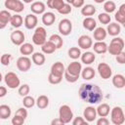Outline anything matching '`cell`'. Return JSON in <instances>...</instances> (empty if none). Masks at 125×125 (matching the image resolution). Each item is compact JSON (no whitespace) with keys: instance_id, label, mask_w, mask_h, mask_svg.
<instances>
[{"instance_id":"obj_46","label":"cell","mask_w":125,"mask_h":125,"mask_svg":"<svg viewBox=\"0 0 125 125\" xmlns=\"http://www.w3.org/2000/svg\"><path fill=\"white\" fill-rule=\"evenodd\" d=\"M64 78H65V80L67 81V82H69V83H74V82H76L77 80H78V78H79V76H73V75H71V74H69L68 72H66L65 70H64Z\"/></svg>"},{"instance_id":"obj_48","label":"cell","mask_w":125,"mask_h":125,"mask_svg":"<svg viewBox=\"0 0 125 125\" xmlns=\"http://www.w3.org/2000/svg\"><path fill=\"white\" fill-rule=\"evenodd\" d=\"M114 19L117 21V22H119V23H121V24H125V16L121 15L118 11L115 13V15H114Z\"/></svg>"},{"instance_id":"obj_26","label":"cell","mask_w":125,"mask_h":125,"mask_svg":"<svg viewBox=\"0 0 125 125\" xmlns=\"http://www.w3.org/2000/svg\"><path fill=\"white\" fill-rule=\"evenodd\" d=\"M81 62L85 64H91L95 62L96 56L92 52H85L84 54H81Z\"/></svg>"},{"instance_id":"obj_16","label":"cell","mask_w":125,"mask_h":125,"mask_svg":"<svg viewBox=\"0 0 125 125\" xmlns=\"http://www.w3.org/2000/svg\"><path fill=\"white\" fill-rule=\"evenodd\" d=\"M64 70H65L64 65L61 62H57L53 63L52 66H51V73H53L57 76H62V74H63Z\"/></svg>"},{"instance_id":"obj_50","label":"cell","mask_w":125,"mask_h":125,"mask_svg":"<svg viewBox=\"0 0 125 125\" xmlns=\"http://www.w3.org/2000/svg\"><path fill=\"white\" fill-rule=\"evenodd\" d=\"M115 57H116V61L118 63H120V64L125 63V53L123 51L121 53H119L118 55H116Z\"/></svg>"},{"instance_id":"obj_49","label":"cell","mask_w":125,"mask_h":125,"mask_svg":"<svg viewBox=\"0 0 125 125\" xmlns=\"http://www.w3.org/2000/svg\"><path fill=\"white\" fill-rule=\"evenodd\" d=\"M16 115H20V116H21V117H23L24 119L27 117V110L25 109V107H20L17 111H16V113H15Z\"/></svg>"},{"instance_id":"obj_5","label":"cell","mask_w":125,"mask_h":125,"mask_svg":"<svg viewBox=\"0 0 125 125\" xmlns=\"http://www.w3.org/2000/svg\"><path fill=\"white\" fill-rule=\"evenodd\" d=\"M4 80H5V83L6 85L8 86V88L10 89H16L20 86L21 84V80L20 78L18 77V75L15 73V72H8L6 73L5 77H4Z\"/></svg>"},{"instance_id":"obj_29","label":"cell","mask_w":125,"mask_h":125,"mask_svg":"<svg viewBox=\"0 0 125 125\" xmlns=\"http://www.w3.org/2000/svg\"><path fill=\"white\" fill-rule=\"evenodd\" d=\"M33 51H34V47L30 43H22L21 45V47H20V52L23 56L31 55L33 53Z\"/></svg>"},{"instance_id":"obj_25","label":"cell","mask_w":125,"mask_h":125,"mask_svg":"<svg viewBox=\"0 0 125 125\" xmlns=\"http://www.w3.org/2000/svg\"><path fill=\"white\" fill-rule=\"evenodd\" d=\"M41 50L43 52V54H46V55H50V54H53L57 48L55 46V44L53 42H51L50 40L46 41L42 46H41Z\"/></svg>"},{"instance_id":"obj_34","label":"cell","mask_w":125,"mask_h":125,"mask_svg":"<svg viewBox=\"0 0 125 125\" xmlns=\"http://www.w3.org/2000/svg\"><path fill=\"white\" fill-rule=\"evenodd\" d=\"M46 37L47 36H44V35H41V34H39V33H36V32H34V34H33V36H32V42L35 44V45H37V46H42L47 40H46Z\"/></svg>"},{"instance_id":"obj_17","label":"cell","mask_w":125,"mask_h":125,"mask_svg":"<svg viewBox=\"0 0 125 125\" xmlns=\"http://www.w3.org/2000/svg\"><path fill=\"white\" fill-rule=\"evenodd\" d=\"M121 31V26L117 22H109L106 28V33L111 36H117Z\"/></svg>"},{"instance_id":"obj_9","label":"cell","mask_w":125,"mask_h":125,"mask_svg":"<svg viewBox=\"0 0 125 125\" xmlns=\"http://www.w3.org/2000/svg\"><path fill=\"white\" fill-rule=\"evenodd\" d=\"M98 72L103 79H108L112 75L111 67L105 62H101L98 64Z\"/></svg>"},{"instance_id":"obj_18","label":"cell","mask_w":125,"mask_h":125,"mask_svg":"<svg viewBox=\"0 0 125 125\" xmlns=\"http://www.w3.org/2000/svg\"><path fill=\"white\" fill-rule=\"evenodd\" d=\"M56 21V16L54 13L52 12H46V13H43V16H42V22L44 23V25H47V26H50L52 25Z\"/></svg>"},{"instance_id":"obj_57","label":"cell","mask_w":125,"mask_h":125,"mask_svg":"<svg viewBox=\"0 0 125 125\" xmlns=\"http://www.w3.org/2000/svg\"><path fill=\"white\" fill-rule=\"evenodd\" d=\"M96 3H98V4H101V3H103V2H104L105 0H94Z\"/></svg>"},{"instance_id":"obj_47","label":"cell","mask_w":125,"mask_h":125,"mask_svg":"<svg viewBox=\"0 0 125 125\" xmlns=\"http://www.w3.org/2000/svg\"><path fill=\"white\" fill-rule=\"evenodd\" d=\"M87 121L84 119V117H81V116H77L75 117L73 120H72V124L73 125H87Z\"/></svg>"},{"instance_id":"obj_54","label":"cell","mask_w":125,"mask_h":125,"mask_svg":"<svg viewBox=\"0 0 125 125\" xmlns=\"http://www.w3.org/2000/svg\"><path fill=\"white\" fill-rule=\"evenodd\" d=\"M51 124L52 125H61V124H63L62 121H61V119L58 117V118H55V119H53L52 121H51Z\"/></svg>"},{"instance_id":"obj_12","label":"cell","mask_w":125,"mask_h":125,"mask_svg":"<svg viewBox=\"0 0 125 125\" xmlns=\"http://www.w3.org/2000/svg\"><path fill=\"white\" fill-rule=\"evenodd\" d=\"M78 46L81 49L88 50L93 46V40L89 35H81L78 38Z\"/></svg>"},{"instance_id":"obj_38","label":"cell","mask_w":125,"mask_h":125,"mask_svg":"<svg viewBox=\"0 0 125 125\" xmlns=\"http://www.w3.org/2000/svg\"><path fill=\"white\" fill-rule=\"evenodd\" d=\"M22 104L25 108H30L32 107L34 104H35V100L33 97L31 96H24L23 97V100H22Z\"/></svg>"},{"instance_id":"obj_20","label":"cell","mask_w":125,"mask_h":125,"mask_svg":"<svg viewBox=\"0 0 125 125\" xmlns=\"http://www.w3.org/2000/svg\"><path fill=\"white\" fill-rule=\"evenodd\" d=\"M106 30L103 27H96L94 29V33H93V36H94V39L96 41H104L106 37Z\"/></svg>"},{"instance_id":"obj_37","label":"cell","mask_w":125,"mask_h":125,"mask_svg":"<svg viewBox=\"0 0 125 125\" xmlns=\"http://www.w3.org/2000/svg\"><path fill=\"white\" fill-rule=\"evenodd\" d=\"M116 9V5L113 1L109 0V1H105L104 4V10L105 13L107 14H110V13H113Z\"/></svg>"},{"instance_id":"obj_2","label":"cell","mask_w":125,"mask_h":125,"mask_svg":"<svg viewBox=\"0 0 125 125\" xmlns=\"http://www.w3.org/2000/svg\"><path fill=\"white\" fill-rule=\"evenodd\" d=\"M124 40L121 37H115L113 39H111L109 46L107 47V51L109 52L110 55L116 56L119 53H121L124 49Z\"/></svg>"},{"instance_id":"obj_55","label":"cell","mask_w":125,"mask_h":125,"mask_svg":"<svg viewBox=\"0 0 125 125\" xmlns=\"http://www.w3.org/2000/svg\"><path fill=\"white\" fill-rule=\"evenodd\" d=\"M118 12H119L121 15L125 16V4H122V5L119 7V10H118Z\"/></svg>"},{"instance_id":"obj_60","label":"cell","mask_w":125,"mask_h":125,"mask_svg":"<svg viewBox=\"0 0 125 125\" xmlns=\"http://www.w3.org/2000/svg\"><path fill=\"white\" fill-rule=\"evenodd\" d=\"M2 79H3V76H2V74H1V72H0V82L2 81Z\"/></svg>"},{"instance_id":"obj_45","label":"cell","mask_w":125,"mask_h":125,"mask_svg":"<svg viewBox=\"0 0 125 125\" xmlns=\"http://www.w3.org/2000/svg\"><path fill=\"white\" fill-rule=\"evenodd\" d=\"M24 120H25V119H24L23 117L15 114V116L12 118V124H13V125H21V124H23Z\"/></svg>"},{"instance_id":"obj_40","label":"cell","mask_w":125,"mask_h":125,"mask_svg":"<svg viewBox=\"0 0 125 125\" xmlns=\"http://www.w3.org/2000/svg\"><path fill=\"white\" fill-rule=\"evenodd\" d=\"M11 18H12V15H11L8 11H6V10L0 11V21H1L2 22H4V23L7 24L8 22H10Z\"/></svg>"},{"instance_id":"obj_21","label":"cell","mask_w":125,"mask_h":125,"mask_svg":"<svg viewBox=\"0 0 125 125\" xmlns=\"http://www.w3.org/2000/svg\"><path fill=\"white\" fill-rule=\"evenodd\" d=\"M112 84L117 89H122L125 86V77L122 74H115L112 77Z\"/></svg>"},{"instance_id":"obj_30","label":"cell","mask_w":125,"mask_h":125,"mask_svg":"<svg viewBox=\"0 0 125 125\" xmlns=\"http://www.w3.org/2000/svg\"><path fill=\"white\" fill-rule=\"evenodd\" d=\"M36 104L40 109H44L49 105V98L45 95H41L36 100Z\"/></svg>"},{"instance_id":"obj_59","label":"cell","mask_w":125,"mask_h":125,"mask_svg":"<svg viewBox=\"0 0 125 125\" xmlns=\"http://www.w3.org/2000/svg\"><path fill=\"white\" fill-rule=\"evenodd\" d=\"M66 1V3H68V4H72V2H73V0H65Z\"/></svg>"},{"instance_id":"obj_22","label":"cell","mask_w":125,"mask_h":125,"mask_svg":"<svg viewBox=\"0 0 125 125\" xmlns=\"http://www.w3.org/2000/svg\"><path fill=\"white\" fill-rule=\"evenodd\" d=\"M94 49V52L97 54H104L107 52V45L104 41H97L94 46H92Z\"/></svg>"},{"instance_id":"obj_19","label":"cell","mask_w":125,"mask_h":125,"mask_svg":"<svg viewBox=\"0 0 125 125\" xmlns=\"http://www.w3.org/2000/svg\"><path fill=\"white\" fill-rule=\"evenodd\" d=\"M83 27L87 30H90V31H93L96 27H97V22L95 21V19L91 18V17H86L84 20H83Z\"/></svg>"},{"instance_id":"obj_3","label":"cell","mask_w":125,"mask_h":125,"mask_svg":"<svg viewBox=\"0 0 125 125\" xmlns=\"http://www.w3.org/2000/svg\"><path fill=\"white\" fill-rule=\"evenodd\" d=\"M110 120L114 125H121L125 121V116L122 107L114 106L110 109Z\"/></svg>"},{"instance_id":"obj_23","label":"cell","mask_w":125,"mask_h":125,"mask_svg":"<svg viewBox=\"0 0 125 125\" xmlns=\"http://www.w3.org/2000/svg\"><path fill=\"white\" fill-rule=\"evenodd\" d=\"M80 74H81V76H82L83 79H85V80H91V79H93L95 77L96 71H95V69L93 67L87 66V67H85L84 69L81 70V73Z\"/></svg>"},{"instance_id":"obj_28","label":"cell","mask_w":125,"mask_h":125,"mask_svg":"<svg viewBox=\"0 0 125 125\" xmlns=\"http://www.w3.org/2000/svg\"><path fill=\"white\" fill-rule=\"evenodd\" d=\"M96 13V8L94 5L92 4H86V5H83L82 8H81V14L85 17H90V16H93L94 14Z\"/></svg>"},{"instance_id":"obj_24","label":"cell","mask_w":125,"mask_h":125,"mask_svg":"<svg viewBox=\"0 0 125 125\" xmlns=\"http://www.w3.org/2000/svg\"><path fill=\"white\" fill-rule=\"evenodd\" d=\"M96 111H97V115H99L100 117H106L109 114L110 107L107 104H99V106L96 108Z\"/></svg>"},{"instance_id":"obj_42","label":"cell","mask_w":125,"mask_h":125,"mask_svg":"<svg viewBox=\"0 0 125 125\" xmlns=\"http://www.w3.org/2000/svg\"><path fill=\"white\" fill-rule=\"evenodd\" d=\"M62 79V76H57V75H55V74H53V73H51V72H50V74H49V76H48V81H49V83L54 84V85L61 83Z\"/></svg>"},{"instance_id":"obj_44","label":"cell","mask_w":125,"mask_h":125,"mask_svg":"<svg viewBox=\"0 0 125 125\" xmlns=\"http://www.w3.org/2000/svg\"><path fill=\"white\" fill-rule=\"evenodd\" d=\"M11 59H12V56L10 54H4L0 58V62L3 65H9L10 62H11Z\"/></svg>"},{"instance_id":"obj_10","label":"cell","mask_w":125,"mask_h":125,"mask_svg":"<svg viewBox=\"0 0 125 125\" xmlns=\"http://www.w3.org/2000/svg\"><path fill=\"white\" fill-rule=\"evenodd\" d=\"M24 33L21 31V30H15L11 33V36H10V39L12 41V43L16 46H21L23 41H24Z\"/></svg>"},{"instance_id":"obj_8","label":"cell","mask_w":125,"mask_h":125,"mask_svg":"<svg viewBox=\"0 0 125 125\" xmlns=\"http://www.w3.org/2000/svg\"><path fill=\"white\" fill-rule=\"evenodd\" d=\"M31 66V60L26 57V56H22V57H20L17 61V67L20 71H22V72H25L27 70H29Z\"/></svg>"},{"instance_id":"obj_7","label":"cell","mask_w":125,"mask_h":125,"mask_svg":"<svg viewBox=\"0 0 125 125\" xmlns=\"http://www.w3.org/2000/svg\"><path fill=\"white\" fill-rule=\"evenodd\" d=\"M58 28H59V31L62 35L67 36L70 34V32L72 30V22L68 19H62L60 21Z\"/></svg>"},{"instance_id":"obj_6","label":"cell","mask_w":125,"mask_h":125,"mask_svg":"<svg viewBox=\"0 0 125 125\" xmlns=\"http://www.w3.org/2000/svg\"><path fill=\"white\" fill-rule=\"evenodd\" d=\"M5 7L8 10L14 11L15 13H21L24 9L23 2L21 0H6L5 1Z\"/></svg>"},{"instance_id":"obj_39","label":"cell","mask_w":125,"mask_h":125,"mask_svg":"<svg viewBox=\"0 0 125 125\" xmlns=\"http://www.w3.org/2000/svg\"><path fill=\"white\" fill-rule=\"evenodd\" d=\"M98 20L103 24H108L111 21V18L109 16V14H107V13H101L98 16Z\"/></svg>"},{"instance_id":"obj_56","label":"cell","mask_w":125,"mask_h":125,"mask_svg":"<svg viewBox=\"0 0 125 125\" xmlns=\"http://www.w3.org/2000/svg\"><path fill=\"white\" fill-rule=\"evenodd\" d=\"M6 23H4V22H2L1 21H0V29H3V28H5L6 27Z\"/></svg>"},{"instance_id":"obj_51","label":"cell","mask_w":125,"mask_h":125,"mask_svg":"<svg viewBox=\"0 0 125 125\" xmlns=\"http://www.w3.org/2000/svg\"><path fill=\"white\" fill-rule=\"evenodd\" d=\"M109 120L106 117H101L100 119L97 120V125H108Z\"/></svg>"},{"instance_id":"obj_41","label":"cell","mask_w":125,"mask_h":125,"mask_svg":"<svg viewBox=\"0 0 125 125\" xmlns=\"http://www.w3.org/2000/svg\"><path fill=\"white\" fill-rule=\"evenodd\" d=\"M29 91H30L29 85H27V84H22V85H20V86H19L18 93H19L20 96L24 97V96H27V95L29 94Z\"/></svg>"},{"instance_id":"obj_52","label":"cell","mask_w":125,"mask_h":125,"mask_svg":"<svg viewBox=\"0 0 125 125\" xmlns=\"http://www.w3.org/2000/svg\"><path fill=\"white\" fill-rule=\"evenodd\" d=\"M84 5V0H73L72 6L75 8H81Z\"/></svg>"},{"instance_id":"obj_14","label":"cell","mask_w":125,"mask_h":125,"mask_svg":"<svg viewBox=\"0 0 125 125\" xmlns=\"http://www.w3.org/2000/svg\"><path fill=\"white\" fill-rule=\"evenodd\" d=\"M37 17L34 15V14H29V15H26V17L24 18V26L27 28V29H33L36 27L37 25Z\"/></svg>"},{"instance_id":"obj_31","label":"cell","mask_w":125,"mask_h":125,"mask_svg":"<svg viewBox=\"0 0 125 125\" xmlns=\"http://www.w3.org/2000/svg\"><path fill=\"white\" fill-rule=\"evenodd\" d=\"M11 108L7 104H1L0 105V119H7L11 116Z\"/></svg>"},{"instance_id":"obj_36","label":"cell","mask_w":125,"mask_h":125,"mask_svg":"<svg viewBox=\"0 0 125 125\" xmlns=\"http://www.w3.org/2000/svg\"><path fill=\"white\" fill-rule=\"evenodd\" d=\"M68 57L72 60H77L81 56V51L78 47H71L68 49Z\"/></svg>"},{"instance_id":"obj_32","label":"cell","mask_w":125,"mask_h":125,"mask_svg":"<svg viewBox=\"0 0 125 125\" xmlns=\"http://www.w3.org/2000/svg\"><path fill=\"white\" fill-rule=\"evenodd\" d=\"M63 0H47V6L50 9H54L57 11L60 10L63 6Z\"/></svg>"},{"instance_id":"obj_15","label":"cell","mask_w":125,"mask_h":125,"mask_svg":"<svg viewBox=\"0 0 125 125\" xmlns=\"http://www.w3.org/2000/svg\"><path fill=\"white\" fill-rule=\"evenodd\" d=\"M30 10L33 14L35 15H41L43 13H45V10H46V6L43 2L41 1H36V2H33L31 4V7H30Z\"/></svg>"},{"instance_id":"obj_27","label":"cell","mask_w":125,"mask_h":125,"mask_svg":"<svg viewBox=\"0 0 125 125\" xmlns=\"http://www.w3.org/2000/svg\"><path fill=\"white\" fill-rule=\"evenodd\" d=\"M32 62L36 64V65H43L45 61H46V58H45V55L43 53H39V52H35V53H32Z\"/></svg>"},{"instance_id":"obj_13","label":"cell","mask_w":125,"mask_h":125,"mask_svg":"<svg viewBox=\"0 0 125 125\" xmlns=\"http://www.w3.org/2000/svg\"><path fill=\"white\" fill-rule=\"evenodd\" d=\"M83 117L87 122H93L97 117V111L94 106H87L83 111Z\"/></svg>"},{"instance_id":"obj_11","label":"cell","mask_w":125,"mask_h":125,"mask_svg":"<svg viewBox=\"0 0 125 125\" xmlns=\"http://www.w3.org/2000/svg\"><path fill=\"white\" fill-rule=\"evenodd\" d=\"M81 70H82V65L78 62H70L67 65L66 69H65L66 72H68L69 74H71L73 76H80Z\"/></svg>"},{"instance_id":"obj_35","label":"cell","mask_w":125,"mask_h":125,"mask_svg":"<svg viewBox=\"0 0 125 125\" xmlns=\"http://www.w3.org/2000/svg\"><path fill=\"white\" fill-rule=\"evenodd\" d=\"M49 40L55 44V46H56L57 49L62 48V46L63 44V40H62V38L59 34H53V35H51L50 38H49Z\"/></svg>"},{"instance_id":"obj_1","label":"cell","mask_w":125,"mask_h":125,"mask_svg":"<svg viewBox=\"0 0 125 125\" xmlns=\"http://www.w3.org/2000/svg\"><path fill=\"white\" fill-rule=\"evenodd\" d=\"M79 98L88 104H96L103 101L104 95L102 89L96 85L91 83H83L81 84L79 90H78Z\"/></svg>"},{"instance_id":"obj_33","label":"cell","mask_w":125,"mask_h":125,"mask_svg":"<svg viewBox=\"0 0 125 125\" xmlns=\"http://www.w3.org/2000/svg\"><path fill=\"white\" fill-rule=\"evenodd\" d=\"M22 22H23V19H22V17L20 16V15H18V14L12 16V18H11V20H10V23L12 24L13 27H16V28L21 26Z\"/></svg>"},{"instance_id":"obj_53","label":"cell","mask_w":125,"mask_h":125,"mask_svg":"<svg viewBox=\"0 0 125 125\" xmlns=\"http://www.w3.org/2000/svg\"><path fill=\"white\" fill-rule=\"evenodd\" d=\"M7 94V88L4 86H0V98L5 97Z\"/></svg>"},{"instance_id":"obj_58","label":"cell","mask_w":125,"mask_h":125,"mask_svg":"<svg viewBox=\"0 0 125 125\" xmlns=\"http://www.w3.org/2000/svg\"><path fill=\"white\" fill-rule=\"evenodd\" d=\"M32 1H34V0H22V2H24V3H31Z\"/></svg>"},{"instance_id":"obj_43","label":"cell","mask_w":125,"mask_h":125,"mask_svg":"<svg viewBox=\"0 0 125 125\" xmlns=\"http://www.w3.org/2000/svg\"><path fill=\"white\" fill-rule=\"evenodd\" d=\"M71 11H72V8H71L70 4H68V3H64L63 6L60 10H58V12L62 15H68L71 13Z\"/></svg>"},{"instance_id":"obj_4","label":"cell","mask_w":125,"mask_h":125,"mask_svg":"<svg viewBox=\"0 0 125 125\" xmlns=\"http://www.w3.org/2000/svg\"><path fill=\"white\" fill-rule=\"evenodd\" d=\"M59 118L63 124L70 123L73 118V112L67 104H62L59 109Z\"/></svg>"}]
</instances>
